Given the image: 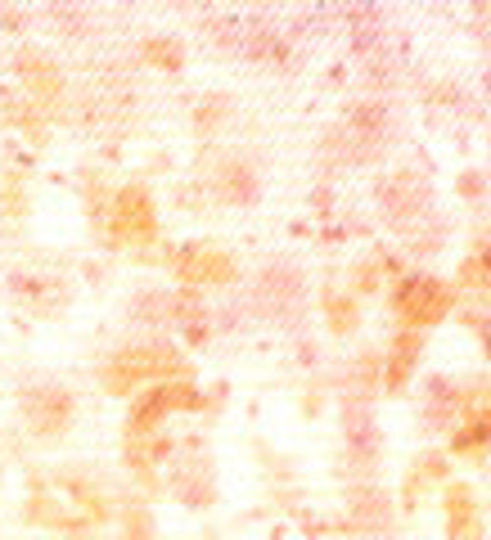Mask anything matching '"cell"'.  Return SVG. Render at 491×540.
Here are the masks:
<instances>
[{
	"mask_svg": "<svg viewBox=\"0 0 491 540\" xmlns=\"http://www.w3.org/2000/svg\"><path fill=\"white\" fill-rule=\"evenodd\" d=\"M415 360H419V333L406 329L397 342H392V351H388V369H383V383H388V392H401V387H406Z\"/></svg>",
	"mask_w": 491,
	"mask_h": 540,
	"instance_id": "obj_7",
	"label": "cell"
},
{
	"mask_svg": "<svg viewBox=\"0 0 491 540\" xmlns=\"http://www.w3.org/2000/svg\"><path fill=\"white\" fill-rule=\"evenodd\" d=\"M347 446H352V459L361 468H374V459H379V428H374V419L365 410L347 414Z\"/></svg>",
	"mask_w": 491,
	"mask_h": 540,
	"instance_id": "obj_6",
	"label": "cell"
},
{
	"mask_svg": "<svg viewBox=\"0 0 491 540\" xmlns=\"http://www.w3.org/2000/svg\"><path fill=\"white\" fill-rule=\"evenodd\" d=\"M176 369H181V351L176 347H167V342H131V347H118L104 360L100 378H104V392L127 396V392H145L149 383L176 378Z\"/></svg>",
	"mask_w": 491,
	"mask_h": 540,
	"instance_id": "obj_1",
	"label": "cell"
},
{
	"mask_svg": "<svg viewBox=\"0 0 491 540\" xmlns=\"http://www.w3.org/2000/svg\"><path fill=\"white\" fill-rule=\"evenodd\" d=\"M172 270L181 284H230L235 279V257L212 243H190L172 257Z\"/></svg>",
	"mask_w": 491,
	"mask_h": 540,
	"instance_id": "obj_5",
	"label": "cell"
},
{
	"mask_svg": "<svg viewBox=\"0 0 491 540\" xmlns=\"http://www.w3.org/2000/svg\"><path fill=\"white\" fill-rule=\"evenodd\" d=\"M109 234H113V243H127V248L149 243L158 234V207H154V198H149L145 185H122L118 194H113Z\"/></svg>",
	"mask_w": 491,
	"mask_h": 540,
	"instance_id": "obj_3",
	"label": "cell"
},
{
	"mask_svg": "<svg viewBox=\"0 0 491 540\" xmlns=\"http://www.w3.org/2000/svg\"><path fill=\"white\" fill-rule=\"evenodd\" d=\"M446 311H451V293H446L442 279L424 275V270H410V275H401L392 284V315L401 320V329L419 333L442 320Z\"/></svg>",
	"mask_w": 491,
	"mask_h": 540,
	"instance_id": "obj_2",
	"label": "cell"
},
{
	"mask_svg": "<svg viewBox=\"0 0 491 540\" xmlns=\"http://www.w3.org/2000/svg\"><path fill=\"white\" fill-rule=\"evenodd\" d=\"M194 405V383L190 378H163V383H149L145 392H136L131 401V432H154L163 419H172L176 410Z\"/></svg>",
	"mask_w": 491,
	"mask_h": 540,
	"instance_id": "obj_4",
	"label": "cell"
}]
</instances>
